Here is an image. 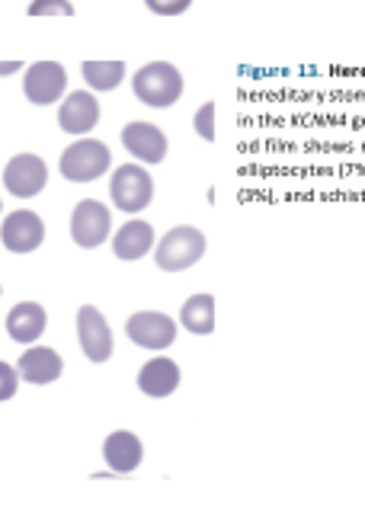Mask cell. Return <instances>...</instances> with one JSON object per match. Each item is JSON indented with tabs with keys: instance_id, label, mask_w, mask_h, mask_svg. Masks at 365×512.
<instances>
[{
	"instance_id": "6da1fadb",
	"label": "cell",
	"mask_w": 365,
	"mask_h": 512,
	"mask_svg": "<svg viewBox=\"0 0 365 512\" xmlns=\"http://www.w3.org/2000/svg\"><path fill=\"white\" fill-rule=\"evenodd\" d=\"M186 80L173 61H148L132 74V93L148 109H170L183 100Z\"/></svg>"
},
{
	"instance_id": "7a4b0ae2",
	"label": "cell",
	"mask_w": 365,
	"mask_h": 512,
	"mask_svg": "<svg viewBox=\"0 0 365 512\" xmlns=\"http://www.w3.org/2000/svg\"><path fill=\"white\" fill-rule=\"evenodd\" d=\"M113 170V151L109 144L100 138H74L58 157V173L65 176L68 183H93L103 180V176Z\"/></svg>"
},
{
	"instance_id": "3957f363",
	"label": "cell",
	"mask_w": 365,
	"mask_h": 512,
	"mask_svg": "<svg viewBox=\"0 0 365 512\" xmlns=\"http://www.w3.org/2000/svg\"><path fill=\"white\" fill-rule=\"evenodd\" d=\"M205 250H209V237L199 231L196 224H177L170 228L154 247V263L161 272H183L202 263Z\"/></svg>"
},
{
	"instance_id": "277c9868",
	"label": "cell",
	"mask_w": 365,
	"mask_h": 512,
	"mask_svg": "<svg viewBox=\"0 0 365 512\" xmlns=\"http://www.w3.org/2000/svg\"><path fill=\"white\" fill-rule=\"evenodd\" d=\"M109 202H113L119 212H125L129 218L141 215L145 208H151L154 202V176L145 164H122L109 176Z\"/></svg>"
},
{
	"instance_id": "5b68a950",
	"label": "cell",
	"mask_w": 365,
	"mask_h": 512,
	"mask_svg": "<svg viewBox=\"0 0 365 512\" xmlns=\"http://www.w3.org/2000/svg\"><path fill=\"white\" fill-rule=\"evenodd\" d=\"M68 231L81 250H97L113 237V212H109V205L100 199H81L71 208Z\"/></svg>"
},
{
	"instance_id": "8992f818",
	"label": "cell",
	"mask_w": 365,
	"mask_h": 512,
	"mask_svg": "<svg viewBox=\"0 0 365 512\" xmlns=\"http://www.w3.org/2000/svg\"><path fill=\"white\" fill-rule=\"evenodd\" d=\"M49 164H45V157L33 154V151H23V154H13L7 164H4V189L10 192L13 199L20 202H29L36 199L39 192H45V186H49Z\"/></svg>"
},
{
	"instance_id": "52a82bcc",
	"label": "cell",
	"mask_w": 365,
	"mask_h": 512,
	"mask_svg": "<svg viewBox=\"0 0 365 512\" xmlns=\"http://www.w3.org/2000/svg\"><path fill=\"white\" fill-rule=\"evenodd\" d=\"M74 324H77V343H81V352H84L87 362L103 365V362L113 359L116 336H113V327H109V320L103 317V311L97 308V304H81Z\"/></svg>"
},
{
	"instance_id": "ba28073f",
	"label": "cell",
	"mask_w": 365,
	"mask_h": 512,
	"mask_svg": "<svg viewBox=\"0 0 365 512\" xmlns=\"http://www.w3.org/2000/svg\"><path fill=\"white\" fill-rule=\"evenodd\" d=\"M23 96L33 106H55L68 96V68L61 61H33L23 71Z\"/></svg>"
},
{
	"instance_id": "9c48e42d",
	"label": "cell",
	"mask_w": 365,
	"mask_h": 512,
	"mask_svg": "<svg viewBox=\"0 0 365 512\" xmlns=\"http://www.w3.org/2000/svg\"><path fill=\"white\" fill-rule=\"evenodd\" d=\"M177 330L180 320L170 317L164 311H135L129 320H125V336L148 352H164L177 343Z\"/></svg>"
},
{
	"instance_id": "30bf717a",
	"label": "cell",
	"mask_w": 365,
	"mask_h": 512,
	"mask_svg": "<svg viewBox=\"0 0 365 512\" xmlns=\"http://www.w3.org/2000/svg\"><path fill=\"white\" fill-rule=\"evenodd\" d=\"M122 148L132 154L135 164L157 167L170 154V138L161 125H154L148 119H132L122 128Z\"/></svg>"
},
{
	"instance_id": "8fae6325",
	"label": "cell",
	"mask_w": 365,
	"mask_h": 512,
	"mask_svg": "<svg viewBox=\"0 0 365 512\" xmlns=\"http://www.w3.org/2000/svg\"><path fill=\"white\" fill-rule=\"evenodd\" d=\"M0 244L4 250L17 253V256H29L36 253L45 244V221L33 208H13L10 215H4V224H0Z\"/></svg>"
},
{
	"instance_id": "7c38bea8",
	"label": "cell",
	"mask_w": 365,
	"mask_h": 512,
	"mask_svg": "<svg viewBox=\"0 0 365 512\" xmlns=\"http://www.w3.org/2000/svg\"><path fill=\"white\" fill-rule=\"evenodd\" d=\"M103 106L93 90H71L58 103V128L71 138H87L100 125Z\"/></svg>"
},
{
	"instance_id": "4fadbf2b",
	"label": "cell",
	"mask_w": 365,
	"mask_h": 512,
	"mask_svg": "<svg viewBox=\"0 0 365 512\" xmlns=\"http://www.w3.org/2000/svg\"><path fill=\"white\" fill-rule=\"evenodd\" d=\"M109 247H113V256L122 263H138L145 260V256L154 253L157 247V234H154V224L145 221V218H129L122 224V228L113 231L109 237Z\"/></svg>"
},
{
	"instance_id": "5bb4252c",
	"label": "cell",
	"mask_w": 365,
	"mask_h": 512,
	"mask_svg": "<svg viewBox=\"0 0 365 512\" xmlns=\"http://www.w3.org/2000/svg\"><path fill=\"white\" fill-rule=\"evenodd\" d=\"M103 461H106V471H113L116 477H129L141 468V461H145V442H141L138 432L132 429L109 432L103 442Z\"/></svg>"
},
{
	"instance_id": "9a60e30c",
	"label": "cell",
	"mask_w": 365,
	"mask_h": 512,
	"mask_svg": "<svg viewBox=\"0 0 365 512\" xmlns=\"http://www.w3.org/2000/svg\"><path fill=\"white\" fill-rule=\"evenodd\" d=\"M45 327H49V311L39 301H17L7 311V333L13 343L36 346L42 340Z\"/></svg>"
},
{
	"instance_id": "2e32d148",
	"label": "cell",
	"mask_w": 365,
	"mask_h": 512,
	"mask_svg": "<svg viewBox=\"0 0 365 512\" xmlns=\"http://www.w3.org/2000/svg\"><path fill=\"white\" fill-rule=\"evenodd\" d=\"M180 381H183L180 365L173 362V359H167V356H161V352H157L154 359H148L145 365H141L138 368V378H135L138 391L145 394V397H154V400L170 397L173 391L180 388Z\"/></svg>"
},
{
	"instance_id": "e0dca14e",
	"label": "cell",
	"mask_w": 365,
	"mask_h": 512,
	"mask_svg": "<svg viewBox=\"0 0 365 512\" xmlns=\"http://www.w3.org/2000/svg\"><path fill=\"white\" fill-rule=\"evenodd\" d=\"M17 372H20V381L26 384H55L61 375H65V359H61V352H55L52 346H26V352L17 362Z\"/></svg>"
},
{
	"instance_id": "ac0fdd59",
	"label": "cell",
	"mask_w": 365,
	"mask_h": 512,
	"mask_svg": "<svg viewBox=\"0 0 365 512\" xmlns=\"http://www.w3.org/2000/svg\"><path fill=\"white\" fill-rule=\"evenodd\" d=\"M180 327L193 336H212L215 333V295L212 292H196L183 301L180 308Z\"/></svg>"
},
{
	"instance_id": "d6986e66",
	"label": "cell",
	"mask_w": 365,
	"mask_h": 512,
	"mask_svg": "<svg viewBox=\"0 0 365 512\" xmlns=\"http://www.w3.org/2000/svg\"><path fill=\"white\" fill-rule=\"evenodd\" d=\"M81 77L87 90L93 93H113L125 84V77H129V68H125V61H84L81 64Z\"/></svg>"
},
{
	"instance_id": "ffe728a7",
	"label": "cell",
	"mask_w": 365,
	"mask_h": 512,
	"mask_svg": "<svg viewBox=\"0 0 365 512\" xmlns=\"http://www.w3.org/2000/svg\"><path fill=\"white\" fill-rule=\"evenodd\" d=\"M26 16H74L71 0H29Z\"/></svg>"
},
{
	"instance_id": "44dd1931",
	"label": "cell",
	"mask_w": 365,
	"mask_h": 512,
	"mask_svg": "<svg viewBox=\"0 0 365 512\" xmlns=\"http://www.w3.org/2000/svg\"><path fill=\"white\" fill-rule=\"evenodd\" d=\"M193 128H196V135L202 141H215V103L212 100H205L199 109H196V116H193Z\"/></svg>"
},
{
	"instance_id": "7402d4cb",
	"label": "cell",
	"mask_w": 365,
	"mask_h": 512,
	"mask_svg": "<svg viewBox=\"0 0 365 512\" xmlns=\"http://www.w3.org/2000/svg\"><path fill=\"white\" fill-rule=\"evenodd\" d=\"M20 391V372H17V365H10L0 359V404L4 400H13Z\"/></svg>"
},
{
	"instance_id": "603a6c76",
	"label": "cell",
	"mask_w": 365,
	"mask_h": 512,
	"mask_svg": "<svg viewBox=\"0 0 365 512\" xmlns=\"http://www.w3.org/2000/svg\"><path fill=\"white\" fill-rule=\"evenodd\" d=\"M145 7L154 16H183L189 7H193V0H145Z\"/></svg>"
},
{
	"instance_id": "cb8c5ba5",
	"label": "cell",
	"mask_w": 365,
	"mask_h": 512,
	"mask_svg": "<svg viewBox=\"0 0 365 512\" xmlns=\"http://www.w3.org/2000/svg\"><path fill=\"white\" fill-rule=\"evenodd\" d=\"M26 71V64L17 61V58H10V61H0V77H10V74H20Z\"/></svg>"
},
{
	"instance_id": "d4e9b609",
	"label": "cell",
	"mask_w": 365,
	"mask_h": 512,
	"mask_svg": "<svg viewBox=\"0 0 365 512\" xmlns=\"http://www.w3.org/2000/svg\"><path fill=\"white\" fill-rule=\"evenodd\" d=\"M0 215H4V199H0Z\"/></svg>"
},
{
	"instance_id": "484cf974",
	"label": "cell",
	"mask_w": 365,
	"mask_h": 512,
	"mask_svg": "<svg viewBox=\"0 0 365 512\" xmlns=\"http://www.w3.org/2000/svg\"><path fill=\"white\" fill-rule=\"evenodd\" d=\"M0 295H4V288H0Z\"/></svg>"
}]
</instances>
